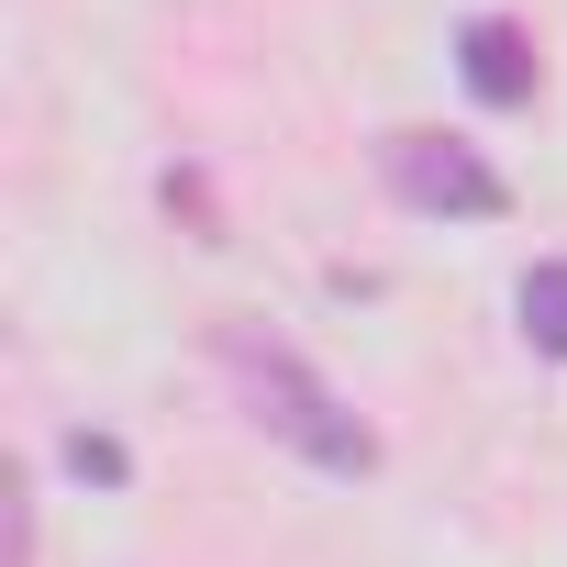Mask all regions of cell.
<instances>
[{"label":"cell","instance_id":"cell-5","mask_svg":"<svg viewBox=\"0 0 567 567\" xmlns=\"http://www.w3.org/2000/svg\"><path fill=\"white\" fill-rule=\"evenodd\" d=\"M68 467H79L90 489H123V478H134V456H123L112 434H68Z\"/></svg>","mask_w":567,"mask_h":567},{"label":"cell","instance_id":"cell-4","mask_svg":"<svg viewBox=\"0 0 567 567\" xmlns=\"http://www.w3.org/2000/svg\"><path fill=\"white\" fill-rule=\"evenodd\" d=\"M512 312H523V334H534L545 357H567V256L523 267V290H512Z\"/></svg>","mask_w":567,"mask_h":567},{"label":"cell","instance_id":"cell-1","mask_svg":"<svg viewBox=\"0 0 567 567\" xmlns=\"http://www.w3.org/2000/svg\"><path fill=\"white\" fill-rule=\"evenodd\" d=\"M212 357H223V379H234V401H245V423L256 434H278V445H290V456H312L323 478H368L379 467V434L290 357V346H278V334H256V323H223L212 334Z\"/></svg>","mask_w":567,"mask_h":567},{"label":"cell","instance_id":"cell-3","mask_svg":"<svg viewBox=\"0 0 567 567\" xmlns=\"http://www.w3.org/2000/svg\"><path fill=\"white\" fill-rule=\"evenodd\" d=\"M456 79H467V90H478L489 112H523L545 68H534V34H523V23H501V12H478V23L456 34Z\"/></svg>","mask_w":567,"mask_h":567},{"label":"cell","instance_id":"cell-2","mask_svg":"<svg viewBox=\"0 0 567 567\" xmlns=\"http://www.w3.org/2000/svg\"><path fill=\"white\" fill-rule=\"evenodd\" d=\"M379 178L412 212H434V223H501L512 212V178L478 145H456V134H379Z\"/></svg>","mask_w":567,"mask_h":567}]
</instances>
